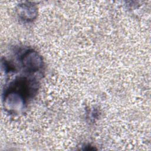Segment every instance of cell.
I'll list each match as a JSON object with an SVG mask.
<instances>
[{"label": "cell", "instance_id": "1", "mask_svg": "<svg viewBox=\"0 0 151 151\" xmlns=\"http://www.w3.org/2000/svg\"><path fill=\"white\" fill-rule=\"evenodd\" d=\"M21 62L23 67L28 71H37L42 65L41 57L36 51L33 50H28L25 52L22 55Z\"/></svg>", "mask_w": 151, "mask_h": 151}, {"label": "cell", "instance_id": "2", "mask_svg": "<svg viewBox=\"0 0 151 151\" xmlns=\"http://www.w3.org/2000/svg\"><path fill=\"white\" fill-rule=\"evenodd\" d=\"M36 14V9L32 5L27 4L19 6L18 15L23 20H32L34 18Z\"/></svg>", "mask_w": 151, "mask_h": 151}]
</instances>
